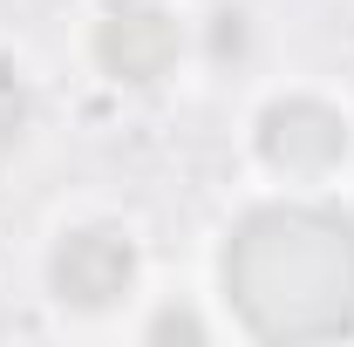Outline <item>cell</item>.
<instances>
[{
    "label": "cell",
    "mask_w": 354,
    "mask_h": 347,
    "mask_svg": "<svg viewBox=\"0 0 354 347\" xmlns=\"http://www.w3.org/2000/svg\"><path fill=\"white\" fill-rule=\"evenodd\" d=\"M225 293L259 341H334L354 327V218L266 205L225 245Z\"/></svg>",
    "instance_id": "cell-1"
},
{
    "label": "cell",
    "mask_w": 354,
    "mask_h": 347,
    "mask_svg": "<svg viewBox=\"0 0 354 347\" xmlns=\"http://www.w3.org/2000/svg\"><path fill=\"white\" fill-rule=\"evenodd\" d=\"M259 157L286 177H327L348 157V116L320 95H286L259 116Z\"/></svg>",
    "instance_id": "cell-2"
},
{
    "label": "cell",
    "mask_w": 354,
    "mask_h": 347,
    "mask_svg": "<svg viewBox=\"0 0 354 347\" xmlns=\"http://www.w3.org/2000/svg\"><path fill=\"white\" fill-rule=\"evenodd\" d=\"M55 293L68 306H109L130 293L136 279V252L123 232H109V225H82V232H68L62 245H55Z\"/></svg>",
    "instance_id": "cell-3"
},
{
    "label": "cell",
    "mask_w": 354,
    "mask_h": 347,
    "mask_svg": "<svg viewBox=\"0 0 354 347\" xmlns=\"http://www.w3.org/2000/svg\"><path fill=\"white\" fill-rule=\"evenodd\" d=\"M95 55L116 82H157L177 62V21L150 0H123L102 28H95Z\"/></svg>",
    "instance_id": "cell-4"
},
{
    "label": "cell",
    "mask_w": 354,
    "mask_h": 347,
    "mask_svg": "<svg viewBox=\"0 0 354 347\" xmlns=\"http://www.w3.org/2000/svg\"><path fill=\"white\" fill-rule=\"evenodd\" d=\"M21 130H28V82H21L14 62H0V150H7Z\"/></svg>",
    "instance_id": "cell-5"
},
{
    "label": "cell",
    "mask_w": 354,
    "mask_h": 347,
    "mask_svg": "<svg viewBox=\"0 0 354 347\" xmlns=\"http://www.w3.org/2000/svg\"><path fill=\"white\" fill-rule=\"evenodd\" d=\"M150 341H205V320L198 313H157L150 320Z\"/></svg>",
    "instance_id": "cell-6"
},
{
    "label": "cell",
    "mask_w": 354,
    "mask_h": 347,
    "mask_svg": "<svg viewBox=\"0 0 354 347\" xmlns=\"http://www.w3.org/2000/svg\"><path fill=\"white\" fill-rule=\"evenodd\" d=\"M212 48H218V55H239V48H245V14H218V35H212Z\"/></svg>",
    "instance_id": "cell-7"
}]
</instances>
